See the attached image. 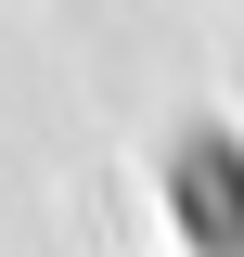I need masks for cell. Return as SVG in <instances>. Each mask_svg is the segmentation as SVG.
<instances>
[{
  "label": "cell",
  "instance_id": "cell-1",
  "mask_svg": "<svg viewBox=\"0 0 244 257\" xmlns=\"http://www.w3.org/2000/svg\"><path fill=\"white\" fill-rule=\"evenodd\" d=\"M180 231L206 257H244V155L231 142H180Z\"/></svg>",
  "mask_w": 244,
  "mask_h": 257
}]
</instances>
